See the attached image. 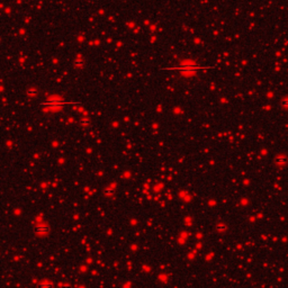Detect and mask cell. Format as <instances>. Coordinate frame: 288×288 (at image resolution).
<instances>
[{
	"label": "cell",
	"mask_w": 288,
	"mask_h": 288,
	"mask_svg": "<svg viewBox=\"0 0 288 288\" xmlns=\"http://www.w3.org/2000/svg\"><path fill=\"white\" fill-rule=\"evenodd\" d=\"M287 162H288V158L285 154H278L277 157L275 158V163L277 165H279V167H284V165L287 164Z\"/></svg>",
	"instance_id": "1"
},
{
	"label": "cell",
	"mask_w": 288,
	"mask_h": 288,
	"mask_svg": "<svg viewBox=\"0 0 288 288\" xmlns=\"http://www.w3.org/2000/svg\"><path fill=\"white\" fill-rule=\"evenodd\" d=\"M280 105H281V107H283V108L288 109V97L281 98V100H280Z\"/></svg>",
	"instance_id": "2"
}]
</instances>
